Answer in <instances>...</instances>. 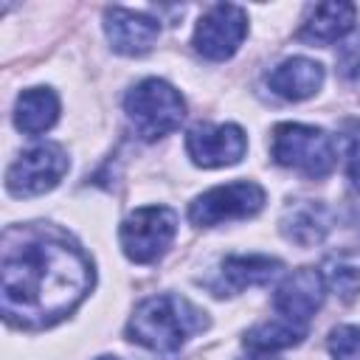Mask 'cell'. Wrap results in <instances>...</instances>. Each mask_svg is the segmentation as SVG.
<instances>
[{
	"mask_svg": "<svg viewBox=\"0 0 360 360\" xmlns=\"http://www.w3.org/2000/svg\"><path fill=\"white\" fill-rule=\"evenodd\" d=\"M3 315L22 329L62 321L90 292L87 256L51 231H8L3 248Z\"/></svg>",
	"mask_w": 360,
	"mask_h": 360,
	"instance_id": "cell-1",
	"label": "cell"
},
{
	"mask_svg": "<svg viewBox=\"0 0 360 360\" xmlns=\"http://www.w3.org/2000/svg\"><path fill=\"white\" fill-rule=\"evenodd\" d=\"M205 323H208L205 312L197 309L191 301L174 292H163V295H152L143 304H138V309L132 312L127 323V335L129 340L152 352H174L191 335L202 332Z\"/></svg>",
	"mask_w": 360,
	"mask_h": 360,
	"instance_id": "cell-2",
	"label": "cell"
},
{
	"mask_svg": "<svg viewBox=\"0 0 360 360\" xmlns=\"http://www.w3.org/2000/svg\"><path fill=\"white\" fill-rule=\"evenodd\" d=\"M127 115L143 141H158L174 132L186 115L180 93L163 79H143L127 93Z\"/></svg>",
	"mask_w": 360,
	"mask_h": 360,
	"instance_id": "cell-3",
	"label": "cell"
},
{
	"mask_svg": "<svg viewBox=\"0 0 360 360\" xmlns=\"http://www.w3.org/2000/svg\"><path fill=\"white\" fill-rule=\"evenodd\" d=\"M273 160L278 166L323 177L335 166V143L323 129L304 124H278L273 129Z\"/></svg>",
	"mask_w": 360,
	"mask_h": 360,
	"instance_id": "cell-4",
	"label": "cell"
},
{
	"mask_svg": "<svg viewBox=\"0 0 360 360\" xmlns=\"http://www.w3.org/2000/svg\"><path fill=\"white\" fill-rule=\"evenodd\" d=\"M174 231H177V217L172 208L146 205L132 211L121 222V248L127 259L146 264V262H155L169 248V242L174 239Z\"/></svg>",
	"mask_w": 360,
	"mask_h": 360,
	"instance_id": "cell-5",
	"label": "cell"
},
{
	"mask_svg": "<svg viewBox=\"0 0 360 360\" xmlns=\"http://www.w3.org/2000/svg\"><path fill=\"white\" fill-rule=\"evenodd\" d=\"M68 172V155L56 143H39L28 152H22L8 174H6V188L14 197H37L51 191L62 174Z\"/></svg>",
	"mask_w": 360,
	"mask_h": 360,
	"instance_id": "cell-6",
	"label": "cell"
},
{
	"mask_svg": "<svg viewBox=\"0 0 360 360\" xmlns=\"http://www.w3.org/2000/svg\"><path fill=\"white\" fill-rule=\"evenodd\" d=\"M262 205H264L262 186H256L250 180H239V183L217 186V188L200 194L191 202L188 217H191L194 225L208 228V225H219V222H228V219L253 217Z\"/></svg>",
	"mask_w": 360,
	"mask_h": 360,
	"instance_id": "cell-7",
	"label": "cell"
},
{
	"mask_svg": "<svg viewBox=\"0 0 360 360\" xmlns=\"http://www.w3.org/2000/svg\"><path fill=\"white\" fill-rule=\"evenodd\" d=\"M245 34H248L245 11L233 3H219L200 17L194 28V48L205 59H228L236 53Z\"/></svg>",
	"mask_w": 360,
	"mask_h": 360,
	"instance_id": "cell-8",
	"label": "cell"
},
{
	"mask_svg": "<svg viewBox=\"0 0 360 360\" xmlns=\"http://www.w3.org/2000/svg\"><path fill=\"white\" fill-rule=\"evenodd\" d=\"M186 149L197 166L217 169L239 163L248 149V141L236 124H197L186 135Z\"/></svg>",
	"mask_w": 360,
	"mask_h": 360,
	"instance_id": "cell-9",
	"label": "cell"
},
{
	"mask_svg": "<svg viewBox=\"0 0 360 360\" xmlns=\"http://www.w3.org/2000/svg\"><path fill=\"white\" fill-rule=\"evenodd\" d=\"M323 276L312 267H301L292 276L284 278V284L276 290L273 307L281 318H290L295 323H304L318 312V307L323 304Z\"/></svg>",
	"mask_w": 360,
	"mask_h": 360,
	"instance_id": "cell-10",
	"label": "cell"
},
{
	"mask_svg": "<svg viewBox=\"0 0 360 360\" xmlns=\"http://www.w3.org/2000/svg\"><path fill=\"white\" fill-rule=\"evenodd\" d=\"M104 31H107L112 51L127 53V56H141L155 45L160 25L152 17L129 11V8H107L104 11Z\"/></svg>",
	"mask_w": 360,
	"mask_h": 360,
	"instance_id": "cell-11",
	"label": "cell"
},
{
	"mask_svg": "<svg viewBox=\"0 0 360 360\" xmlns=\"http://www.w3.org/2000/svg\"><path fill=\"white\" fill-rule=\"evenodd\" d=\"M357 8L352 3H318L307 8V17L298 28V39L312 45H329L346 37L354 25Z\"/></svg>",
	"mask_w": 360,
	"mask_h": 360,
	"instance_id": "cell-12",
	"label": "cell"
},
{
	"mask_svg": "<svg viewBox=\"0 0 360 360\" xmlns=\"http://www.w3.org/2000/svg\"><path fill=\"white\" fill-rule=\"evenodd\" d=\"M267 84L276 96H281L287 101H301V98H309L312 93H318V87L323 84V68L315 59L292 56V59H284L267 76Z\"/></svg>",
	"mask_w": 360,
	"mask_h": 360,
	"instance_id": "cell-13",
	"label": "cell"
},
{
	"mask_svg": "<svg viewBox=\"0 0 360 360\" xmlns=\"http://www.w3.org/2000/svg\"><path fill=\"white\" fill-rule=\"evenodd\" d=\"M59 115V98L48 87H31L22 90L14 104V124L25 135H39L48 127H53Z\"/></svg>",
	"mask_w": 360,
	"mask_h": 360,
	"instance_id": "cell-14",
	"label": "cell"
},
{
	"mask_svg": "<svg viewBox=\"0 0 360 360\" xmlns=\"http://www.w3.org/2000/svg\"><path fill=\"white\" fill-rule=\"evenodd\" d=\"M281 231H284V236L290 242L309 248V245L321 242L323 233L329 231V214H326L323 205L304 200V202L287 208V214L281 219Z\"/></svg>",
	"mask_w": 360,
	"mask_h": 360,
	"instance_id": "cell-15",
	"label": "cell"
},
{
	"mask_svg": "<svg viewBox=\"0 0 360 360\" xmlns=\"http://www.w3.org/2000/svg\"><path fill=\"white\" fill-rule=\"evenodd\" d=\"M278 270H281V262L270 259V256H228L222 262L219 276H222V284L231 292H239L245 287L270 281Z\"/></svg>",
	"mask_w": 360,
	"mask_h": 360,
	"instance_id": "cell-16",
	"label": "cell"
},
{
	"mask_svg": "<svg viewBox=\"0 0 360 360\" xmlns=\"http://www.w3.org/2000/svg\"><path fill=\"white\" fill-rule=\"evenodd\" d=\"M307 335V326L304 323H295L290 318H273V321H264L259 326H253L248 335H245V346L256 354H270L276 349H287V346H295L301 343Z\"/></svg>",
	"mask_w": 360,
	"mask_h": 360,
	"instance_id": "cell-17",
	"label": "cell"
},
{
	"mask_svg": "<svg viewBox=\"0 0 360 360\" xmlns=\"http://www.w3.org/2000/svg\"><path fill=\"white\" fill-rule=\"evenodd\" d=\"M338 70L346 82L360 84V31H352L338 45Z\"/></svg>",
	"mask_w": 360,
	"mask_h": 360,
	"instance_id": "cell-18",
	"label": "cell"
},
{
	"mask_svg": "<svg viewBox=\"0 0 360 360\" xmlns=\"http://www.w3.org/2000/svg\"><path fill=\"white\" fill-rule=\"evenodd\" d=\"M329 352L335 360H360V326H338L329 332Z\"/></svg>",
	"mask_w": 360,
	"mask_h": 360,
	"instance_id": "cell-19",
	"label": "cell"
},
{
	"mask_svg": "<svg viewBox=\"0 0 360 360\" xmlns=\"http://www.w3.org/2000/svg\"><path fill=\"white\" fill-rule=\"evenodd\" d=\"M326 281L343 295H354L360 290V267L357 264H346V262H329L326 264Z\"/></svg>",
	"mask_w": 360,
	"mask_h": 360,
	"instance_id": "cell-20",
	"label": "cell"
},
{
	"mask_svg": "<svg viewBox=\"0 0 360 360\" xmlns=\"http://www.w3.org/2000/svg\"><path fill=\"white\" fill-rule=\"evenodd\" d=\"M349 177L354 194L360 197V129L352 135V146H349Z\"/></svg>",
	"mask_w": 360,
	"mask_h": 360,
	"instance_id": "cell-21",
	"label": "cell"
},
{
	"mask_svg": "<svg viewBox=\"0 0 360 360\" xmlns=\"http://www.w3.org/2000/svg\"><path fill=\"white\" fill-rule=\"evenodd\" d=\"M98 360H118V357H98Z\"/></svg>",
	"mask_w": 360,
	"mask_h": 360,
	"instance_id": "cell-22",
	"label": "cell"
}]
</instances>
